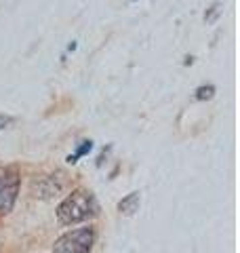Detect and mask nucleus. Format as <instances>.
I'll list each match as a JSON object with an SVG mask.
<instances>
[{
	"mask_svg": "<svg viewBox=\"0 0 240 253\" xmlns=\"http://www.w3.org/2000/svg\"><path fill=\"white\" fill-rule=\"evenodd\" d=\"M95 241L93 228H78L61 234L53 245V253H89Z\"/></svg>",
	"mask_w": 240,
	"mask_h": 253,
	"instance_id": "nucleus-2",
	"label": "nucleus"
},
{
	"mask_svg": "<svg viewBox=\"0 0 240 253\" xmlns=\"http://www.w3.org/2000/svg\"><path fill=\"white\" fill-rule=\"evenodd\" d=\"M91 148H93V141H82V144H80V146H78V150H76V152L68 156V163H72V165H74V163L78 161V158H80V156L89 154V152H91Z\"/></svg>",
	"mask_w": 240,
	"mask_h": 253,
	"instance_id": "nucleus-5",
	"label": "nucleus"
},
{
	"mask_svg": "<svg viewBox=\"0 0 240 253\" xmlns=\"http://www.w3.org/2000/svg\"><path fill=\"white\" fill-rule=\"evenodd\" d=\"M137 209H139V192H131L118 203V211L124 213V215H133Z\"/></svg>",
	"mask_w": 240,
	"mask_h": 253,
	"instance_id": "nucleus-4",
	"label": "nucleus"
},
{
	"mask_svg": "<svg viewBox=\"0 0 240 253\" xmlns=\"http://www.w3.org/2000/svg\"><path fill=\"white\" fill-rule=\"evenodd\" d=\"M93 215H97V201L89 190H74L57 207V219L63 226L80 224Z\"/></svg>",
	"mask_w": 240,
	"mask_h": 253,
	"instance_id": "nucleus-1",
	"label": "nucleus"
},
{
	"mask_svg": "<svg viewBox=\"0 0 240 253\" xmlns=\"http://www.w3.org/2000/svg\"><path fill=\"white\" fill-rule=\"evenodd\" d=\"M19 171L17 167H2L0 169V215L11 213L19 194Z\"/></svg>",
	"mask_w": 240,
	"mask_h": 253,
	"instance_id": "nucleus-3",
	"label": "nucleus"
},
{
	"mask_svg": "<svg viewBox=\"0 0 240 253\" xmlns=\"http://www.w3.org/2000/svg\"><path fill=\"white\" fill-rule=\"evenodd\" d=\"M213 93H215V86H213V84H206V86H198L194 97H196L198 101H202V99H211V97H213Z\"/></svg>",
	"mask_w": 240,
	"mask_h": 253,
	"instance_id": "nucleus-6",
	"label": "nucleus"
},
{
	"mask_svg": "<svg viewBox=\"0 0 240 253\" xmlns=\"http://www.w3.org/2000/svg\"><path fill=\"white\" fill-rule=\"evenodd\" d=\"M217 13H219V4H215V6H213V11H211V15H206V21H213V17H215Z\"/></svg>",
	"mask_w": 240,
	"mask_h": 253,
	"instance_id": "nucleus-7",
	"label": "nucleus"
}]
</instances>
